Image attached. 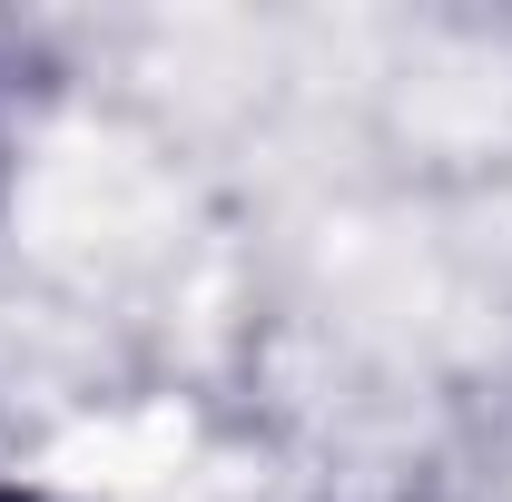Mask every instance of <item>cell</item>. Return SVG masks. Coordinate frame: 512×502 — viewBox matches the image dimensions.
<instances>
[{"label": "cell", "instance_id": "6da1fadb", "mask_svg": "<svg viewBox=\"0 0 512 502\" xmlns=\"http://www.w3.org/2000/svg\"><path fill=\"white\" fill-rule=\"evenodd\" d=\"M0 188H10V99H0Z\"/></svg>", "mask_w": 512, "mask_h": 502}, {"label": "cell", "instance_id": "7a4b0ae2", "mask_svg": "<svg viewBox=\"0 0 512 502\" xmlns=\"http://www.w3.org/2000/svg\"><path fill=\"white\" fill-rule=\"evenodd\" d=\"M0 502H40V493H20V483H0Z\"/></svg>", "mask_w": 512, "mask_h": 502}]
</instances>
